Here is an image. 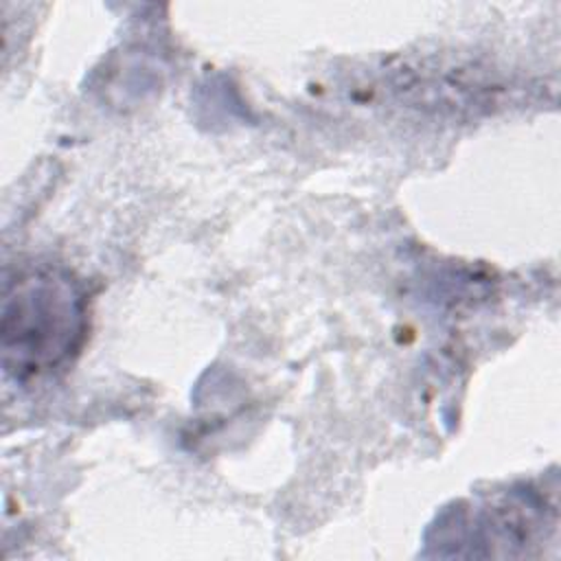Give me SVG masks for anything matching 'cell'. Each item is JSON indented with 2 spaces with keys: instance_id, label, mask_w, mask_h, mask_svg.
<instances>
[{
  "instance_id": "cell-1",
  "label": "cell",
  "mask_w": 561,
  "mask_h": 561,
  "mask_svg": "<svg viewBox=\"0 0 561 561\" xmlns=\"http://www.w3.org/2000/svg\"><path fill=\"white\" fill-rule=\"evenodd\" d=\"M88 300L61 267L24 265L4 276L0 346L7 375L37 379L61 368L81 348Z\"/></svg>"
}]
</instances>
